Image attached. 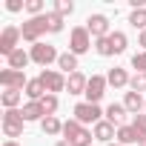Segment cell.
<instances>
[{
  "label": "cell",
  "mask_w": 146,
  "mask_h": 146,
  "mask_svg": "<svg viewBox=\"0 0 146 146\" xmlns=\"http://www.w3.org/2000/svg\"><path fill=\"white\" fill-rule=\"evenodd\" d=\"M126 46H129V37H126L123 32H112V35H106V37L95 40V49H98V54H100V57L123 54V52H126Z\"/></svg>",
  "instance_id": "obj_1"
},
{
  "label": "cell",
  "mask_w": 146,
  "mask_h": 146,
  "mask_svg": "<svg viewBox=\"0 0 146 146\" xmlns=\"http://www.w3.org/2000/svg\"><path fill=\"white\" fill-rule=\"evenodd\" d=\"M63 135H66V143L69 146H92V140H95V135L83 123H78L75 117L63 123Z\"/></svg>",
  "instance_id": "obj_2"
},
{
  "label": "cell",
  "mask_w": 146,
  "mask_h": 146,
  "mask_svg": "<svg viewBox=\"0 0 146 146\" xmlns=\"http://www.w3.org/2000/svg\"><path fill=\"white\" fill-rule=\"evenodd\" d=\"M49 32V20H46V15H40V17H29L23 26H20V35H23V40L26 43H40V35H46Z\"/></svg>",
  "instance_id": "obj_3"
},
{
  "label": "cell",
  "mask_w": 146,
  "mask_h": 146,
  "mask_svg": "<svg viewBox=\"0 0 146 146\" xmlns=\"http://www.w3.org/2000/svg\"><path fill=\"white\" fill-rule=\"evenodd\" d=\"M23 123H26V117H23L20 109H6V115H3V135L9 140L20 137L23 135Z\"/></svg>",
  "instance_id": "obj_4"
},
{
  "label": "cell",
  "mask_w": 146,
  "mask_h": 146,
  "mask_svg": "<svg viewBox=\"0 0 146 146\" xmlns=\"http://www.w3.org/2000/svg\"><path fill=\"white\" fill-rule=\"evenodd\" d=\"M89 49H92V35H89V29H86V26H75L72 35H69V52H72V54H86Z\"/></svg>",
  "instance_id": "obj_5"
},
{
  "label": "cell",
  "mask_w": 146,
  "mask_h": 146,
  "mask_svg": "<svg viewBox=\"0 0 146 146\" xmlns=\"http://www.w3.org/2000/svg\"><path fill=\"white\" fill-rule=\"evenodd\" d=\"M103 115H106V112H103L98 103H78V106H75V120L83 123V126H86V123H92V126L100 123Z\"/></svg>",
  "instance_id": "obj_6"
},
{
  "label": "cell",
  "mask_w": 146,
  "mask_h": 146,
  "mask_svg": "<svg viewBox=\"0 0 146 146\" xmlns=\"http://www.w3.org/2000/svg\"><path fill=\"white\" fill-rule=\"evenodd\" d=\"M29 54H32V60H35L37 66H43V69H46L49 63H57V60H60V54H57V49H54L52 43H35Z\"/></svg>",
  "instance_id": "obj_7"
},
{
  "label": "cell",
  "mask_w": 146,
  "mask_h": 146,
  "mask_svg": "<svg viewBox=\"0 0 146 146\" xmlns=\"http://www.w3.org/2000/svg\"><path fill=\"white\" fill-rule=\"evenodd\" d=\"M20 26H6L3 32H0V52H3L6 57L12 52H17V40H20Z\"/></svg>",
  "instance_id": "obj_8"
},
{
  "label": "cell",
  "mask_w": 146,
  "mask_h": 146,
  "mask_svg": "<svg viewBox=\"0 0 146 146\" xmlns=\"http://www.w3.org/2000/svg\"><path fill=\"white\" fill-rule=\"evenodd\" d=\"M40 83L46 86L49 95H57V92L66 89V78L60 75V72H54V69H43V72H40Z\"/></svg>",
  "instance_id": "obj_9"
},
{
  "label": "cell",
  "mask_w": 146,
  "mask_h": 146,
  "mask_svg": "<svg viewBox=\"0 0 146 146\" xmlns=\"http://www.w3.org/2000/svg\"><path fill=\"white\" fill-rule=\"evenodd\" d=\"M0 83H3L6 89H17V92H23L26 89V72H17V69H3L0 72Z\"/></svg>",
  "instance_id": "obj_10"
},
{
  "label": "cell",
  "mask_w": 146,
  "mask_h": 146,
  "mask_svg": "<svg viewBox=\"0 0 146 146\" xmlns=\"http://www.w3.org/2000/svg\"><path fill=\"white\" fill-rule=\"evenodd\" d=\"M106 86H109V80L103 75H92L89 78V86H86V103H98L106 95Z\"/></svg>",
  "instance_id": "obj_11"
},
{
  "label": "cell",
  "mask_w": 146,
  "mask_h": 146,
  "mask_svg": "<svg viewBox=\"0 0 146 146\" xmlns=\"http://www.w3.org/2000/svg\"><path fill=\"white\" fill-rule=\"evenodd\" d=\"M86 29H89V35H92L95 40H100V37L112 35V32H109V17H106V15H89Z\"/></svg>",
  "instance_id": "obj_12"
},
{
  "label": "cell",
  "mask_w": 146,
  "mask_h": 146,
  "mask_svg": "<svg viewBox=\"0 0 146 146\" xmlns=\"http://www.w3.org/2000/svg\"><path fill=\"white\" fill-rule=\"evenodd\" d=\"M86 86H89V78L83 72H75V75L66 78V92L69 95H86Z\"/></svg>",
  "instance_id": "obj_13"
},
{
  "label": "cell",
  "mask_w": 146,
  "mask_h": 146,
  "mask_svg": "<svg viewBox=\"0 0 146 146\" xmlns=\"http://www.w3.org/2000/svg\"><path fill=\"white\" fill-rule=\"evenodd\" d=\"M126 115H129V112H126L123 103H109V106H106V120H109L112 126H117V129L126 126Z\"/></svg>",
  "instance_id": "obj_14"
},
{
  "label": "cell",
  "mask_w": 146,
  "mask_h": 146,
  "mask_svg": "<svg viewBox=\"0 0 146 146\" xmlns=\"http://www.w3.org/2000/svg\"><path fill=\"white\" fill-rule=\"evenodd\" d=\"M92 135H95V140H103V143L109 146V140H112V137H117V129H115V126H112V123H109V120L103 117L100 123H95Z\"/></svg>",
  "instance_id": "obj_15"
},
{
  "label": "cell",
  "mask_w": 146,
  "mask_h": 146,
  "mask_svg": "<svg viewBox=\"0 0 146 146\" xmlns=\"http://www.w3.org/2000/svg\"><path fill=\"white\" fill-rule=\"evenodd\" d=\"M140 140H143V135H140V132H137L132 123H126V126H120V129H117V143H120V146L140 143Z\"/></svg>",
  "instance_id": "obj_16"
},
{
  "label": "cell",
  "mask_w": 146,
  "mask_h": 146,
  "mask_svg": "<svg viewBox=\"0 0 146 146\" xmlns=\"http://www.w3.org/2000/svg\"><path fill=\"white\" fill-rule=\"evenodd\" d=\"M106 80H109V86H115V89H123V86H129V83H132V78L126 75V69H120V66L109 69V75H106Z\"/></svg>",
  "instance_id": "obj_17"
},
{
  "label": "cell",
  "mask_w": 146,
  "mask_h": 146,
  "mask_svg": "<svg viewBox=\"0 0 146 146\" xmlns=\"http://www.w3.org/2000/svg\"><path fill=\"white\" fill-rule=\"evenodd\" d=\"M20 112H23L26 123H29V120H43V117H46V109H43V103H40V100H29Z\"/></svg>",
  "instance_id": "obj_18"
},
{
  "label": "cell",
  "mask_w": 146,
  "mask_h": 146,
  "mask_svg": "<svg viewBox=\"0 0 146 146\" xmlns=\"http://www.w3.org/2000/svg\"><path fill=\"white\" fill-rule=\"evenodd\" d=\"M123 106H126V112H129V115H140V109H146V100H143L137 92H126Z\"/></svg>",
  "instance_id": "obj_19"
},
{
  "label": "cell",
  "mask_w": 146,
  "mask_h": 146,
  "mask_svg": "<svg viewBox=\"0 0 146 146\" xmlns=\"http://www.w3.org/2000/svg\"><path fill=\"white\" fill-rule=\"evenodd\" d=\"M6 60H9V69H17V72H23V69L29 66V60H32V54H26L23 49H17V52H12V54H9Z\"/></svg>",
  "instance_id": "obj_20"
},
{
  "label": "cell",
  "mask_w": 146,
  "mask_h": 146,
  "mask_svg": "<svg viewBox=\"0 0 146 146\" xmlns=\"http://www.w3.org/2000/svg\"><path fill=\"white\" fill-rule=\"evenodd\" d=\"M40 129H43V135L54 137V135H60V132H63V123L57 120V115H49V117H43V120H40Z\"/></svg>",
  "instance_id": "obj_21"
},
{
  "label": "cell",
  "mask_w": 146,
  "mask_h": 146,
  "mask_svg": "<svg viewBox=\"0 0 146 146\" xmlns=\"http://www.w3.org/2000/svg\"><path fill=\"white\" fill-rule=\"evenodd\" d=\"M26 95H29V100H43L49 92H46V86L40 83V78H35V80L26 83Z\"/></svg>",
  "instance_id": "obj_22"
},
{
  "label": "cell",
  "mask_w": 146,
  "mask_h": 146,
  "mask_svg": "<svg viewBox=\"0 0 146 146\" xmlns=\"http://www.w3.org/2000/svg\"><path fill=\"white\" fill-rule=\"evenodd\" d=\"M57 66L66 72V75H75V72H78V54L63 52V54H60V60H57Z\"/></svg>",
  "instance_id": "obj_23"
},
{
  "label": "cell",
  "mask_w": 146,
  "mask_h": 146,
  "mask_svg": "<svg viewBox=\"0 0 146 146\" xmlns=\"http://www.w3.org/2000/svg\"><path fill=\"white\" fill-rule=\"evenodd\" d=\"M0 100H3L6 109H17V103H20V92H17V89H6L3 95H0Z\"/></svg>",
  "instance_id": "obj_24"
},
{
  "label": "cell",
  "mask_w": 146,
  "mask_h": 146,
  "mask_svg": "<svg viewBox=\"0 0 146 146\" xmlns=\"http://www.w3.org/2000/svg\"><path fill=\"white\" fill-rule=\"evenodd\" d=\"M54 15L57 17H66V15H72V12H75V3H72V0H54Z\"/></svg>",
  "instance_id": "obj_25"
},
{
  "label": "cell",
  "mask_w": 146,
  "mask_h": 146,
  "mask_svg": "<svg viewBox=\"0 0 146 146\" xmlns=\"http://www.w3.org/2000/svg\"><path fill=\"white\" fill-rule=\"evenodd\" d=\"M129 23H132L135 29L143 32V29H146V9H135V12L129 15Z\"/></svg>",
  "instance_id": "obj_26"
},
{
  "label": "cell",
  "mask_w": 146,
  "mask_h": 146,
  "mask_svg": "<svg viewBox=\"0 0 146 146\" xmlns=\"http://www.w3.org/2000/svg\"><path fill=\"white\" fill-rule=\"evenodd\" d=\"M129 86H132V92H137V95H140V92H146V75H143V72H137V75L132 78V83H129Z\"/></svg>",
  "instance_id": "obj_27"
},
{
  "label": "cell",
  "mask_w": 146,
  "mask_h": 146,
  "mask_svg": "<svg viewBox=\"0 0 146 146\" xmlns=\"http://www.w3.org/2000/svg\"><path fill=\"white\" fill-rule=\"evenodd\" d=\"M40 103H43V109H46V117L57 112V95H46V98H43Z\"/></svg>",
  "instance_id": "obj_28"
},
{
  "label": "cell",
  "mask_w": 146,
  "mask_h": 146,
  "mask_svg": "<svg viewBox=\"0 0 146 146\" xmlns=\"http://www.w3.org/2000/svg\"><path fill=\"white\" fill-rule=\"evenodd\" d=\"M46 20H49V32H54V35L63 32V17H57V15L52 12V15H46Z\"/></svg>",
  "instance_id": "obj_29"
},
{
  "label": "cell",
  "mask_w": 146,
  "mask_h": 146,
  "mask_svg": "<svg viewBox=\"0 0 146 146\" xmlns=\"http://www.w3.org/2000/svg\"><path fill=\"white\" fill-rule=\"evenodd\" d=\"M26 12H29L32 17H40V12H43V0H26Z\"/></svg>",
  "instance_id": "obj_30"
},
{
  "label": "cell",
  "mask_w": 146,
  "mask_h": 146,
  "mask_svg": "<svg viewBox=\"0 0 146 146\" xmlns=\"http://www.w3.org/2000/svg\"><path fill=\"white\" fill-rule=\"evenodd\" d=\"M132 66H135L137 72H143V75H146V52H137V54L132 57Z\"/></svg>",
  "instance_id": "obj_31"
},
{
  "label": "cell",
  "mask_w": 146,
  "mask_h": 146,
  "mask_svg": "<svg viewBox=\"0 0 146 146\" xmlns=\"http://www.w3.org/2000/svg\"><path fill=\"white\" fill-rule=\"evenodd\" d=\"M132 126H135V129H137V132H140V135L146 137V115H143V112L132 117Z\"/></svg>",
  "instance_id": "obj_32"
},
{
  "label": "cell",
  "mask_w": 146,
  "mask_h": 146,
  "mask_svg": "<svg viewBox=\"0 0 146 146\" xmlns=\"http://www.w3.org/2000/svg\"><path fill=\"white\" fill-rule=\"evenodd\" d=\"M6 9H9V12H23V9H26V3H20V0H9Z\"/></svg>",
  "instance_id": "obj_33"
},
{
  "label": "cell",
  "mask_w": 146,
  "mask_h": 146,
  "mask_svg": "<svg viewBox=\"0 0 146 146\" xmlns=\"http://www.w3.org/2000/svg\"><path fill=\"white\" fill-rule=\"evenodd\" d=\"M137 43H140V46H143V49H146V29H143V32H140V35H137Z\"/></svg>",
  "instance_id": "obj_34"
},
{
  "label": "cell",
  "mask_w": 146,
  "mask_h": 146,
  "mask_svg": "<svg viewBox=\"0 0 146 146\" xmlns=\"http://www.w3.org/2000/svg\"><path fill=\"white\" fill-rule=\"evenodd\" d=\"M3 146H20V143H17V140H6Z\"/></svg>",
  "instance_id": "obj_35"
},
{
  "label": "cell",
  "mask_w": 146,
  "mask_h": 146,
  "mask_svg": "<svg viewBox=\"0 0 146 146\" xmlns=\"http://www.w3.org/2000/svg\"><path fill=\"white\" fill-rule=\"evenodd\" d=\"M54 146H69V143H66V140H60V143H54Z\"/></svg>",
  "instance_id": "obj_36"
},
{
  "label": "cell",
  "mask_w": 146,
  "mask_h": 146,
  "mask_svg": "<svg viewBox=\"0 0 146 146\" xmlns=\"http://www.w3.org/2000/svg\"><path fill=\"white\" fill-rule=\"evenodd\" d=\"M137 146H146V137H143V140H140V143H137Z\"/></svg>",
  "instance_id": "obj_37"
},
{
  "label": "cell",
  "mask_w": 146,
  "mask_h": 146,
  "mask_svg": "<svg viewBox=\"0 0 146 146\" xmlns=\"http://www.w3.org/2000/svg\"><path fill=\"white\" fill-rule=\"evenodd\" d=\"M109 146H120V143H109Z\"/></svg>",
  "instance_id": "obj_38"
}]
</instances>
